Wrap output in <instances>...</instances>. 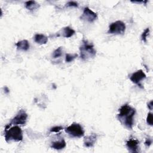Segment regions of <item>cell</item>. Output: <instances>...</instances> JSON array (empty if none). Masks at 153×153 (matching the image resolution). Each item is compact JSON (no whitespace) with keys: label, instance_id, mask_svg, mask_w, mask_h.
<instances>
[{"label":"cell","instance_id":"obj_1","mask_svg":"<svg viewBox=\"0 0 153 153\" xmlns=\"http://www.w3.org/2000/svg\"><path fill=\"white\" fill-rule=\"evenodd\" d=\"M136 110L128 104L123 105L119 109L118 114V120L126 128L131 130L134 124V117Z\"/></svg>","mask_w":153,"mask_h":153},{"label":"cell","instance_id":"obj_2","mask_svg":"<svg viewBox=\"0 0 153 153\" xmlns=\"http://www.w3.org/2000/svg\"><path fill=\"white\" fill-rule=\"evenodd\" d=\"M80 57L83 60H87L93 58L96 54V51L94 48L93 44L87 40L83 39L79 47Z\"/></svg>","mask_w":153,"mask_h":153},{"label":"cell","instance_id":"obj_3","mask_svg":"<svg viewBox=\"0 0 153 153\" xmlns=\"http://www.w3.org/2000/svg\"><path fill=\"white\" fill-rule=\"evenodd\" d=\"M5 140L7 142L11 141L19 142L23 140L22 130L18 126L5 129Z\"/></svg>","mask_w":153,"mask_h":153},{"label":"cell","instance_id":"obj_4","mask_svg":"<svg viewBox=\"0 0 153 153\" xmlns=\"http://www.w3.org/2000/svg\"><path fill=\"white\" fill-rule=\"evenodd\" d=\"M65 132L72 137H81L84 135V130L82 127L78 123H72L66 127Z\"/></svg>","mask_w":153,"mask_h":153},{"label":"cell","instance_id":"obj_5","mask_svg":"<svg viewBox=\"0 0 153 153\" xmlns=\"http://www.w3.org/2000/svg\"><path fill=\"white\" fill-rule=\"evenodd\" d=\"M27 118V114L23 109H20L17 114L11 120V122L5 126V129L10 128L11 125H25Z\"/></svg>","mask_w":153,"mask_h":153},{"label":"cell","instance_id":"obj_6","mask_svg":"<svg viewBox=\"0 0 153 153\" xmlns=\"http://www.w3.org/2000/svg\"><path fill=\"white\" fill-rule=\"evenodd\" d=\"M125 30H126L125 23L122 21L118 20L112 23L109 25L108 33L111 34L123 35V33H124Z\"/></svg>","mask_w":153,"mask_h":153},{"label":"cell","instance_id":"obj_7","mask_svg":"<svg viewBox=\"0 0 153 153\" xmlns=\"http://www.w3.org/2000/svg\"><path fill=\"white\" fill-rule=\"evenodd\" d=\"M80 18L83 20L91 23L96 20V19L97 18V13L90 10L89 8L85 7L84 8L83 13Z\"/></svg>","mask_w":153,"mask_h":153},{"label":"cell","instance_id":"obj_8","mask_svg":"<svg viewBox=\"0 0 153 153\" xmlns=\"http://www.w3.org/2000/svg\"><path fill=\"white\" fill-rule=\"evenodd\" d=\"M146 75L143 72V71L141 69L137 71L136 72H134L130 76V79L134 84H137L138 86H139L141 88H143L142 87V85L140 84V82L142 80L146 78Z\"/></svg>","mask_w":153,"mask_h":153},{"label":"cell","instance_id":"obj_9","mask_svg":"<svg viewBox=\"0 0 153 153\" xmlns=\"http://www.w3.org/2000/svg\"><path fill=\"white\" fill-rule=\"evenodd\" d=\"M139 141L135 139H130L126 142V146L131 152H138Z\"/></svg>","mask_w":153,"mask_h":153},{"label":"cell","instance_id":"obj_10","mask_svg":"<svg viewBox=\"0 0 153 153\" xmlns=\"http://www.w3.org/2000/svg\"><path fill=\"white\" fill-rule=\"evenodd\" d=\"M97 139V134L95 133H91L89 136L84 137V145L85 147L90 148L94 146Z\"/></svg>","mask_w":153,"mask_h":153},{"label":"cell","instance_id":"obj_11","mask_svg":"<svg viewBox=\"0 0 153 153\" xmlns=\"http://www.w3.org/2000/svg\"><path fill=\"white\" fill-rule=\"evenodd\" d=\"M66 145L65 140L62 138L61 140L58 141H54L51 144V148L56 150H60L64 148H65Z\"/></svg>","mask_w":153,"mask_h":153},{"label":"cell","instance_id":"obj_12","mask_svg":"<svg viewBox=\"0 0 153 153\" xmlns=\"http://www.w3.org/2000/svg\"><path fill=\"white\" fill-rule=\"evenodd\" d=\"M16 45L18 50H23V51H27L29 48V47H30L28 41L26 40V39L22 40V41L17 42L16 44Z\"/></svg>","mask_w":153,"mask_h":153},{"label":"cell","instance_id":"obj_13","mask_svg":"<svg viewBox=\"0 0 153 153\" xmlns=\"http://www.w3.org/2000/svg\"><path fill=\"white\" fill-rule=\"evenodd\" d=\"M34 41L36 43L41 45L45 44L48 41V38L43 34L37 33V34H35L34 36Z\"/></svg>","mask_w":153,"mask_h":153},{"label":"cell","instance_id":"obj_14","mask_svg":"<svg viewBox=\"0 0 153 153\" xmlns=\"http://www.w3.org/2000/svg\"><path fill=\"white\" fill-rule=\"evenodd\" d=\"M75 33V31L70 27L69 26L65 27L62 29V36L64 38H70L73 36Z\"/></svg>","mask_w":153,"mask_h":153},{"label":"cell","instance_id":"obj_15","mask_svg":"<svg viewBox=\"0 0 153 153\" xmlns=\"http://www.w3.org/2000/svg\"><path fill=\"white\" fill-rule=\"evenodd\" d=\"M39 4L35 1H29L25 2V7L26 9L33 11L38 9L39 7Z\"/></svg>","mask_w":153,"mask_h":153},{"label":"cell","instance_id":"obj_16","mask_svg":"<svg viewBox=\"0 0 153 153\" xmlns=\"http://www.w3.org/2000/svg\"><path fill=\"white\" fill-rule=\"evenodd\" d=\"M78 56V54L75 53V54H69V53H66L65 55V61L67 63H69L72 61H73L75 58H76Z\"/></svg>","mask_w":153,"mask_h":153},{"label":"cell","instance_id":"obj_17","mask_svg":"<svg viewBox=\"0 0 153 153\" xmlns=\"http://www.w3.org/2000/svg\"><path fill=\"white\" fill-rule=\"evenodd\" d=\"M62 47H59L57 49H56L53 53V58H57L62 56Z\"/></svg>","mask_w":153,"mask_h":153},{"label":"cell","instance_id":"obj_18","mask_svg":"<svg viewBox=\"0 0 153 153\" xmlns=\"http://www.w3.org/2000/svg\"><path fill=\"white\" fill-rule=\"evenodd\" d=\"M149 27H147L146 29H145V30L143 32V33H142V35H141V39L142 40L146 42V38L147 36L149 35Z\"/></svg>","mask_w":153,"mask_h":153},{"label":"cell","instance_id":"obj_19","mask_svg":"<svg viewBox=\"0 0 153 153\" xmlns=\"http://www.w3.org/2000/svg\"><path fill=\"white\" fill-rule=\"evenodd\" d=\"M153 117H152V114L151 112H149L148 114L147 117H146V123L148 125L152 126L153 125Z\"/></svg>","mask_w":153,"mask_h":153},{"label":"cell","instance_id":"obj_20","mask_svg":"<svg viewBox=\"0 0 153 153\" xmlns=\"http://www.w3.org/2000/svg\"><path fill=\"white\" fill-rule=\"evenodd\" d=\"M63 127L62 126H54V127H51L50 129V131L51 133H59V131L60 130H62L63 129Z\"/></svg>","mask_w":153,"mask_h":153},{"label":"cell","instance_id":"obj_21","mask_svg":"<svg viewBox=\"0 0 153 153\" xmlns=\"http://www.w3.org/2000/svg\"><path fill=\"white\" fill-rule=\"evenodd\" d=\"M66 6L67 7H78V4L75 1H69L68 2H67V4H66Z\"/></svg>","mask_w":153,"mask_h":153},{"label":"cell","instance_id":"obj_22","mask_svg":"<svg viewBox=\"0 0 153 153\" xmlns=\"http://www.w3.org/2000/svg\"><path fill=\"white\" fill-rule=\"evenodd\" d=\"M152 143V140L151 138L150 137H148V138H146L145 141V145L146 147H149L150 145H151V143Z\"/></svg>","mask_w":153,"mask_h":153},{"label":"cell","instance_id":"obj_23","mask_svg":"<svg viewBox=\"0 0 153 153\" xmlns=\"http://www.w3.org/2000/svg\"><path fill=\"white\" fill-rule=\"evenodd\" d=\"M148 107L150 110H152L153 108V104H152V100H151L148 103Z\"/></svg>","mask_w":153,"mask_h":153},{"label":"cell","instance_id":"obj_24","mask_svg":"<svg viewBox=\"0 0 153 153\" xmlns=\"http://www.w3.org/2000/svg\"><path fill=\"white\" fill-rule=\"evenodd\" d=\"M132 2L134 3H137V4H140V3H143V4H146L148 1H131Z\"/></svg>","mask_w":153,"mask_h":153},{"label":"cell","instance_id":"obj_25","mask_svg":"<svg viewBox=\"0 0 153 153\" xmlns=\"http://www.w3.org/2000/svg\"><path fill=\"white\" fill-rule=\"evenodd\" d=\"M4 90H5V93H8L10 92V90L8 89V88L7 87H5Z\"/></svg>","mask_w":153,"mask_h":153}]
</instances>
